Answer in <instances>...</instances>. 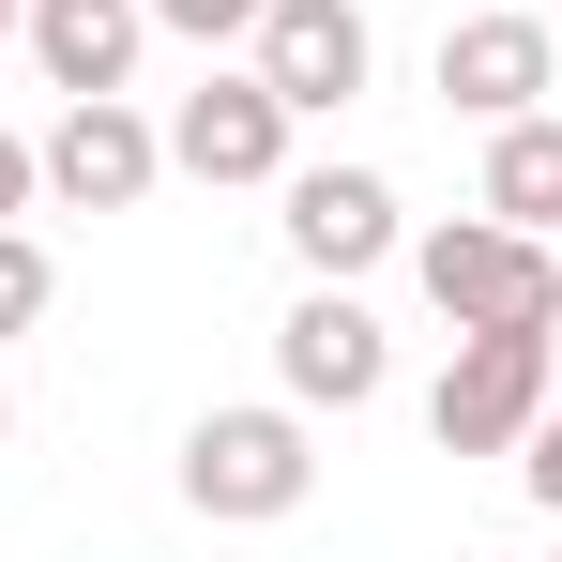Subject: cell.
<instances>
[{
  "instance_id": "obj_5",
  "label": "cell",
  "mask_w": 562,
  "mask_h": 562,
  "mask_svg": "<svg viewBox=\"0 0 562 562\" xmlns=\"http://www.w3.org/2000/svg\"><path fill=\"white\" fill-rule=\"evenodd\" d=\"M31 168H46V198H77V213H137V198L168 183V137H153L122 92H77L61 122H46V153H31Z\"/></svg>"
},
{
  "instance_id": "obj_14",
  "label": "cell",
  "mask_w": 562,
  "mask_h": 562,
  "mask_svg": "<svg viewBox=\"0 0 562 562\" xmlns=\"http://www.w3.org/2000/svg\"><path fill=\"white\" fill-rule=\"evenodd\" d=\"M517 471H532V502L562 517V380H548V411H532V441H517Z\"/></svg>"
},
{
  "instance_id": "obj_12",
  "label": "cell",
  "mask_w": 562,
  "mask_h": 562,
  "mask_svg": "<svg viewBox=\"0 0 562 562\" xmlns=\"http://www.w3.org/2000/svg\"><path fill=\"white\" fill-rule=\"evenodd\" d=\"M31 319H46V244L0 228V335H31Z\"/></svg>"
},
{
  "instance_id": "obj_10",
  "label": "cell",
  "mask_w": 562,
  "mask_h": 562,
  "mask_svg": "<svg viewBox=\"0 0 562 562\" xmlns=\"http://www.w3.org/2000/svg\"><path fill=\"white\" fill-rule=\"evenodd\" d=\"M15 46L46 61V92L77 106V92H122V77H137L153 15H137V0H31V15H15Z\"/></svg>"
},
{
  "instance_id": "obj_1",
  "label": "cell",
  "mask_w": 562,
  "mask_h": 562,
  "mask_svg": "<svg viewBox=\"0 0 562 562\" xmlns=\"http://www.w3.org/2000/svg\"><path fill=\"white\" fill-rule=\"evenodd\" d=\"M411 274H426V304H441L457 335H562V244L548 228L471 213V228H426V244H411Z\"/></svg>"
},
{
  "instance_id": "obj_4",
  "label": "cell",
  "mask_w": 562,
  "mask_h": 562,
  "mask_svg": "<svg viewBox=\"0 0 562 562\" xmlns=\"http://www.w3.org/2000/svg\"><path fill=\"white\" fill-rule=\"evenodd\" d=\"M244 46H259L244 77H259L289 122L350 106V92H366V61H380V46H366V0H259V31H244Z\"/></svg>"
},
{
  "instance_id": "obj_6",
  "label": "cell",
  "mask_w": 562,
  "mask_h": 562,
  "mask_svg": "<svg viewBox=\"0 0 562 562\" xmlns=\"http://www.w3.org/2000/svg\"><path fill=\"white\" fill-rule=\"evenodd\" d=\"M274 380H289V411H366L380 380H395V350H380V319L350 289H304L274 319Z\"/></svg>"
},
{
  "instance_id": "obj_8",
  "label": "cell",
  "mask_w": 562,
  "mask_h": 562,
  "mask_svg": "<svg viewBox=\"0 0 562 562\" xmlns=\"http://www.w3.org/2000/svg\"><path fill=\"white\" fill-rule=\"evenodd\" d=\"M548 77H562V31H548V15H457V31H441V106H471V122L548 106Z\"/></svg>"
},
{
  "instance_id": "obj_17",
  "label": "cell",
  "mask_w": 562,
  "mask_h": 562,
  "mask_svg": "<svg viewBox=\"0 0 562 562\" xmlns=\"http://www.w3.org/2000/svg\"><path fill=\"white\" fill-rule=\"evenodd\" d=\"M0 441H15V395H0Z\"/></svg>"
},
{
  "instance_id": "obj_13",
  "label": "cell",
  "mask_w": 562,
  "mask_h": 562,
  "mask_svg": "<svg viewBox=\"0 0 562 562\" xmlns=\"http://www.w3.org/2000/svg\"><path fill=\"white\" fill-rule=\"evenodd\" d=\"M153 31H183V46H244L259 31V0H137Z\"/></svg>"
},
{
  "instance_id": "obj_3",
  "label": "cell",
  "mask_w": 562,
  "mask_h": 562,
  "mask_svg": "<svg viewBox=\"0 0 562 562\" xmlns=\"http://www.w3.org/2000/svg\"><path fill=\"white\" fill-rule=\"evenodd\" d=\"M562 380V335H457V366L426 380V441L441 457H517Z\"/></svg>"
},
{
  "instance_id": "obj_9",
  "label": "cell",
  "mask_w": 562,
  "mask_h": 562,
  "mask_svg": "<svg viewBox=\"0 0 562 562\" xmlns=\"http://www.w3.org/2000/svg\"><path fill=\"white\" fill-rule=\"evenodd\" d=\"M289 259L319 289H350L366 259H395V183H380V168H304V183H289Z\"/></svg>"
},
{
  "instance_id": "obj_18",
  "label": "cell",
  "mask_w": 562,
  "mask_h": 562,
  "mask_svg": "<svg viewBox=\"0 0 562 562\" xmlns=\"http://www.w3.org/2000/svg\"><path fill=\"white\" fill-rule=\"evenodd\" d=\"M548 31H562V0H548Z\"/></svg>"
},
{
  "instance_id": "obj_11",
  "label": "cell",
  "mask_w": 562,
  "mask_h": 562,
  "mask_svg": "<svg viewBox=\"0 0 562 562\" xmlns=\"http://www.w3.org/2000/svg\"><path fill=\"white\" fill-rule=\"evenodd\" d=\"M486 213H502V228H548V244H562V122H548V106L486 122Z\"/></svg>"
},
{
  "instance_id": "obj_16",
  "label": "cell",
  "mask_w": 562,
  "mask_h": 562,
  "mask_svg": "<svg viewBox=\"0 0 562 562\" xmlns=\"http://www.w3.org/2000/svg\"><path fill=\"white\" fill-rule=\"evenodd\" d=\"M15 15H31V0H0V46H15Z\"/></svg>"
},
{
  "instance_id": "obj_2",
  "label": "cell",
  "mask_w": 562,
  "mask_h": 562,
  "mask_svg": "<svg viewBox=\"0 0 562 562\" xmlns=\"http://www.w3.org/2000/svg\"><path fill=\"white\" fill-rule=\"evenodd\" d=\"M304 486H319L304 411H198V426H183V502H198V517L274 532V517H304Z\"/></svg>"
},
{
  "instance_id": "obj_7",
  "label": "cell",
  "mask_w": 562,
  "mask_h": 562,
  "mask_svg": "<svg viewBox=\"0 0 562 562\" xmlns=\"http://www.w3.org/2000/svg\"><path fill=\"white\" fill-rule=\"evenodd\" d=\"M168 168L183 183H289V106L259 77H213V92L168 106Z\"/></svg>"
},
{
  "instance_id": "obj_15",
  "label": "cell",
  "mask_w": 562,
  "mask_h": 562,
  "mask_svg": "<svg viewBox=\"0 0 562 562\" xmlns=\"http://www.w3.org/2000/svg\"><path fill=\"white\" fill-rule=\"evenodd\" d=\"M31 183H46V168H31V137H0V228L31 213Z\"/></svg>"
}]
</instances>
